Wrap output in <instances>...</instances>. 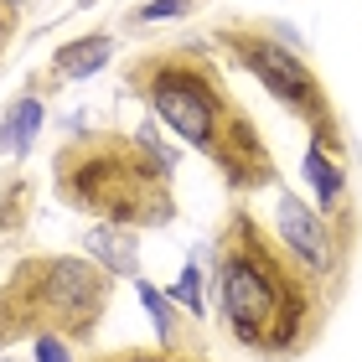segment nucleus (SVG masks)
I'll return each mask as SVG.
<instances>
[{"mask_svg": "<svg viewBox=\"0 0 362 362\" xmlns=\"http://www.w3.org/2000/svg\"><path fill=\"white\" fill-rule=\"evenodd\" d=\"M218 316L238 347L259 357H300L321 337L332 300L326 279L310 274L279 233L233 207L218 233Z\"/></svg>", "mask_w": 362, "mask_h": 362, "instance_id": "nucleus-1", "label": "nucleus"}, {"mask_svg": "<svg viewBox=\"0 0 362 362\" xmlns=\"http://www.w3.org/2000/svg\"><path fill=\"white\" fill-rule=\"evenodd\" d=\"M129 88L145 98L156 124H166L176 140H187L197 156H207L233 192H259L274 181V156L259 135L254 114L228 93L218 62L197 47L181 52H151L129 62Z\"/></svg>", "mask_w": 362, "mask_h": 362, "instance_id": "nucleus-2", "label": "nucleus"}, {"mask_svg": "<svg viewBox=\"0 0 362 362\" xmlns=\"http://www.w3.org/2000/svg\"><path fill=\"white\" fill-rule=\"evenodd\" d=\"M62 202L114 228H156L176 218V151H166L156 119L135 135H78L52 160Z\"/></svg>", "mask_w": 362, "mask_h": 362, "instance_id": "nucleus-3", "label": "nucleus"}, {"mask_svg": "<svg viewBox=\"0 0 362 362\" xmlns=\"http://www.w3.org/2000/svg\"><path fill=\"white\" fill-rule=\"evenodd\" d=\"M109 295H114V274L98 259H78V254L21 259L0 285V347L26 337L31 341L62 337L78 347L98 332Z\"/></svg>", "mask_w": 362, "mask_h": 362, "instance_id": "nucleus-4", "label": "nucleus"}, {"mask_svg": "<svg viewBox=\"0 0 362 362\" xmlns=\"http://www.w3.org/2000/svg\"><path fill=\"white\" fill-rule=\"evenodd\" d=\"M228 57L238 62L243 73H254L259 83H264L279 104H285L295 119L305 124L310 145H321V151H332L341 160V114H337V98L326 93V83L316 78V68L300 57V47H290L285 37H274V31H259V26H223L218 37Z\"/></svg>", "mask_w": 362, "mask_h": 362, "instance_id": "nucleus-5", "label": "nucleus"}, {"mask_svg": "<svg viewBox=\"0 0 362 362\" xmlns=\"http://www.w3.org/2000/svg\"><path fill=\"white\" fill-rule=\"evenodd\" d=\"M274 233H279V243H285L310 274H321V279H337L341 274L347 243H337V218L316 212L310 202H300L295 192H285L274 202Z\"/></svg>", "mask_w": 362, "mask_h": 362, "instance_id": "nucleus-6", "label": "nucleus"}, {"mask_svg": "<svg viewBox=\"0 0 362 362\" xmlns=\"http://www.w3.org/2000/svg\"><path fill=\"white\" fill-rule=\"evenodd\" d=\"M300 176L310 181V197H316V212H326V218H337V207L347 202V171H341V160H337L332 151H321V145H305Z\"/></svg>", "mask_w": 362, "mask_h": 362, "instance_id": "nucleus-7", "label": "nucleus"}, {"mask_svg": "<svg viewBox=\"0 0 362 362\" xmlns=\"http://www.w3.org/2000/svg\"><path fill=\"white\" fill-rule=\"evenodd\" d=\"M88 259H98L109 274H140V243L135 228H114V223H93L83 238Z\"/></svg>", "mask_w": 362, "mask_h": 362, "instance_id": "nucleus-8", "label": "nucleus"}, {"mask_svg": "<svg viewBox=\"0 0 362 362\" xmlns=\"http://www.w3.org/2000/svg\"><path fill=\"white\" fill-rule=\"evenodd\" d=\"M109 57H114V42L109 37H78L68 47H57L52 68H57V78H93V73L109 68Z\"/></svg>", "mask_w": 362, "mask_h": 362, "instance_id": "nucleus-9", "label": "nucleus"}, {"mask_svg": "<svg viewBox=\"0 0 362 362\" xmlns=\"http://www.w3.org/2000/svg\"><path fill=\"white\" fill-rule=\"evenodd\" d=\"M42 119H47V114H42V98H31V93L16 98V104L0 114V145H11V156H26L31 140L42 135Z\"/></svg>", "mask_w": 362, "mask_h": 362, "instance_id": "nucleus-10", "label": "nucleus"}, {"mask_svg": "<svg viewBox=\"0 0 362 362\" xmlns=\"http://www.w3.org/2000/svg\"><path fill=\"white\" fill-rule=\"evenodd\" d=\"M135 295H140V305H145V316H151L156 326V341L160 347H176V310H171V295L151 285V279H135Z\"/></svg>", "mask_w": 362, "mask_h": 362, "instance_id": "nucleus-11", "label": "nucleus"}, {"mask_svg": "<svg viewBox=\"0 0 362 362\" xmlns=\"http://www.w3.org/2000/svg\"><path fill=\"white\" fill-rule=\"evenodd\" d=\"M171 305H187L192 316H207V295H202V264H187L176 285H166Z\"/></svg>", "mask_w": 362, "mask_h": 362, "instance_id": "nucleus-12", "label": "nucleus"}, {"mask_svg": "<svg viewBox=\"0 0 362 362\" xmlns=\"http://www.w3.org/2000/svg\"><path fill=\"white\" fill-rule=\"evenodd\" d=\"M93 362H207V357L181 352V347H166V352H109V357H93Z\"/></svg>", "mask_w": 362, "mask_h": 362, "instance_id": "nucleus-13", "label": "nucleus"}, {"mask_svg": "<svg viewBox=\"0 0 362 362\" xmlns=\"http://www.w3.org/2000/svg\"><path fill=\"white\" fill-rule=\"evenodd\" d=\"M192 11V0H151V6L135 11V21H181Z\"/></svg>", "mask_w": 362, "mask_h": 362, "instance_id": "nucleus-14", "label": "nucleus"}, {"mask_svg": "<svg viewBox=\"0 0 362 362\" xmlns=\"http://www.w3.org/2000/svg\"><path fill=\"white\" fill-rule=\"evenodd\" d=\"M31 352H37V362H73V341H62V337H37V341H31Z\"/></svg>", "mask_w": 362, "mask_h": 362, "instance_id": "nucleus-15", "label": "nucleus"}, {"mask_svg": "<svg viewBox=\"0 0 362 362\" xmlns=\"http://www.w3.org/2000/svg\"><path fill=\"white\" fill-rule=\"evenodd\" d=\"M11 37V16H6V6H0V42Z\"/></svg>", "mask_w": 362, "mask_h": 362, "instance_id": "nucleus-16", "label": "nucleus"}, {"mask_svg": "<svg viewBox=\"0 0 362 362\" xmlns=\"http://www.w3.org/2000/svg\"><path fill=\"white\" fill-rule=\"evenodd\" d=\"M0 6H21V0H0Z\"/></svg>", "mask_w": 362, "mask_h": 362, "instance_id": "nucleus-17", "label": "nucleus"}]
</instances>
